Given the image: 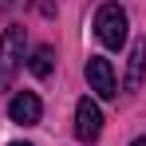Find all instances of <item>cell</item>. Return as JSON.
Here are the masks:
<instances>
[{
  "label": "cell",
  "instance_id": "cell-1",
  "mask_svg": "<svg viewBox=\"0 0 146 146\" xmlns=\"http://www.w3.org/2000/svg\"><path fill=\"white\" fill-rule=\"evenodd\" d=\"M20 63H24V28L12 24L4 36H0V91L12 87V79H16V71H20Z\"/></svg>",
  "mask_w": 146,
  "mask_h": 146
},
{
  "label": "cell",
  "instance_id": "cell-2",
  "mask_svg": "<svg viewBox=\"0 0 146 146\" xmlns=\"http://www.w3.org/2000/svg\"><path fill=\"white\" fill-rule=\"evenodd\" d=\"M95 36L103 48H115V51L126 44V12L119 4H103L95 12Z\"/></svg>",
  "mask_w": 146,
  "mask_h": 146
},
{
  "label": "cell",
  "instance_id": "cell-3",
  "mask_svg": "<svg viewBox=\"0 0 146 146\" xmlns=\"http://www.w3.org/2000/svg\"><path fill=\"white\" fill-rule=\"evenodd\" d=\"M75 134H79V142H95L99 134H103L99 103H95V99H87V95L75 103Z\"/></svg>",
  "mask_w": 146,
  "mask_h": 146
},
{
  "label": "cell",
  "instance_id": "cell-4",
  "mask_svg": "<svg viewBox=\"0 0 146 146\" xmlns=\"http://www.w3.org/2000/svg\"><path fill=\"white\" fill-rule=\"evenodd\" d=\"M87 83H91V91H95L99 99H115V95H119V79H115L111 59L91 55V59H87Z\"/></svg>",
  "mask_w": 146,
  "mask_h": 146
},
{
  "label": "cell",
  "instance_id": "cell-5",
  "mask_svg": "<svg viewBox=\"0 0 146 146\" xmlns=\"http://www.w3.org/2000/svg\"><path fill=\"white\" fill-rule=\"evenodd\" d=\"M40 115H44L40 95H32V91L12 95V103H8V119H12V122H20V126H36V122H40Z\"/></svg>",
  "mask_w": 146,
  "mask_h": 146
},
{
  "label": "cell",
  "instance_id": "cell-6",
  "mask_svg": "<svg viewBox=\"0 0 146 146\" xmlns=\"http://www.w3.org/2000/svg\"><path fill=\"white\" fill-rule=\"evenodd\" d=\"M142 67H146V44L134 40L130 44V59H126V91H138L142 87Z\"/></svg>",
  "mask_w": 146,
  "mask_h": 146
},
{
  "label": "cell",
  "instance_id": "cell-7",
  "mask_svg": "<svg viewBox=\"0 0 146 146\" xmlns=\"http://www.w3.org/2000/svg\"><path fill=\"white\" fill-rule=\"evenodd\" d=\"M28 67H32V75H36V79H48V75H51V67H55V48H51V44L36 48Z\"/></svg>",
  "mask_w": 146,
  "mask_h": 146
},
{
  "label": "cell",
  "instance_id": "cell-8",
  "mask_svg": "<svg viewBox=\"0 0 146 146\" xmlns=\"http://www.w3.org/2000/svg\"><path fill=\"white\" fill-rule=\"evenodd\" d=\"M130 146H146V138H134V142H130Z\"/></svg>",
  "mask_w": 146,
  "mask_h": 146
},
{
  "label": "cell",
  "instance_id": "cell-9",
  "mask_svg": "<svg viewBox=\"0 0 146 146\" xmlns=\"http://www.w3.org/2000/svg\"><path fill=\"white\" fill-rule=\"evenodd\" d=\"M12 146H32V142H12Z\"/></svg>",
  "mask_w": 146,
  "mask_h": 146
},
{
  "label": "cell",
  "instance_id": "cell-10",
  "mask_svg": "<svg viewBox=\"0 0 146 146\" xmlns=\"http://www.w3.org/2000/svg\"><path fill=\"white\" fill-rule=\"evenodd\" d=\"M0 4H12V0H0Z\"/></svg>",
  "mask_w": 146,
  "mask_h": 146
}]
</instances>
